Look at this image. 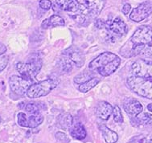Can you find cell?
<instances>
[{
    "instance_id": "cell-1",
    "label": "cell",
    "mask_w": 152,
    "mask_h": 143,
    "mask_svg": "<svg viewBox=\"0 0 152 143\" xmlns=\"http://www.w3.org/2000/svg\"><path fill=\"white\" fill-rule=\"evenodd\" d=\"M126 85L133 93L142 97L152 100V78L144 79L132 76L127 79Z\"/></svg>"
},
{
    "instance_id": "cell-2",
    "label": "cell",
    "mask_w": 152,
    "mask_h": 143,
    "mask_svg": "<svg viewBox=\"0 0 152 143\" xmlns=\"http://www.w3.org/2000/svg\"><path fill=\"white\" fill-rule=\"evenodd\" d=\"M59 80L55 78H48L46 80H42L40 82L32 84L28 88L27 92V96L31 99L39 98L44 96L51 93L55 88L57 87Z\"/></svg>"
},
{
    "instance_id": "cell-3",
    "label": "cell",
    "mask_w": 152,
    "mask_h": 143,
    "mask_svg": "<svg viewBox=\"0 0 152 143\" xmlns=\"http://www.w3.org/2000/svg\"><path fill=\"white\" fill-rule=\"evenodd\" d=\"M65 11L75 19V21L82 25L88 24V19L93 18L86 3H80L78 0H73Z\"/></svg>"
},
{
    "instance_id": "cell-4",
    "label": "cell",
    "mask_w": 152,
    "mask_h": 143,
    "mask_svg": "<svg viewBox=\"0 0 152 143\" xmlns=\"http://www.w3.org/2000/svg\"><path fill=\"white\" fill-rule=\"evenodd\" d=\"M42 68V61L39 57H34L27 63L19 62L16 64V70L21 77L32 80L39 73Z\"/></svg>"
},
{
    "instance_id": "cell-5",
    "label": "cell",
    "mask_w": 152,
    "mask_h": 143,
    "mask_svg": "<svg viewBox=\"0 0 152 143\" xmlns=\"http://www.w3.org/2000/svg\"><path fill=\"white\" fill-rule=\"evenodd\" d=\"M152 41V28L148 25L140 26L130 38L132 46L148 44Z\"/></svg>"
},
{
    "instance_id": "cell-6",
    "label": "cell",
    "mask_w": 152,
    "mask_h": 143,
    "mask_svg": "<svg viewBox=\"0 0 152 143\" xmlns=\"http://www.w3.org/2000/svg\"><path fill=\"white\" fill-rule=\"evenodd\" d=\"M133 76L144 79L152 78V61L139 59L131 66Z\"/></svg>"
},
{
    "instance_id": "cell-7",
    "label": "cell",
    "mask_w": 152,
    "mask_h": 143,
    "mask_svg": "<svg viewBox=\"0 0 152 143\" xmlns=\"http://www.w3.org/2000/svg\"><path fill=\"white\" fill-rule=\"evenodd\" d=\"M9 85L11 91L14 93L19 96H23L27 93L28 88L32 85V80L14 75L9 78Z\"/></svg>"
},
{
    "instance_id": "cell-8",
    "label": "cell",
    "mask_w": 152,
    "mask_h": 143,
    "mask_svg": "<svg viewBox=\"0 0 152 143\" xmlns=\"http://www.w3.org/2000/svg\"><path fill=\"white\" fill-rule=\"evenodd\" d=\"M105 28L111 36L122 37L128 32L127 25L120 18H115L113 20H108L105 23Z\"/></svg>"
},
{
    "instance_id": "cell-9",
    "label": "cell",
    "mask_w": 152,
    "mask_h": 143,
    "mask_svg": "<svg viewBox=\"0 0 152 143\" xmlns=\"http://www.w3.org/2000/svg\"><path fill=\"white\" fill-rule=\"evenodd\" d=\"M152 14V2L145 1L133 9L130 14V19L136 23H140Z\"/></svg>"
},
{
    "instance_id": "cell-10",
    "label": "cell",
    "mask_w": 152,
    "mask_h": 143,
    "mask_svg": "<svg viewBox=\"0 0 152 143\" xmlns=\"http://www.w3.org/2000/svg\"><path fill=\"white\" fill-rule=\"evenodd\" d=\"M117 57H118V55L116 54L110 53V52H105V53L100 54L98 56L94 59L88 64V68L92 71L97 70L102 67L107 65L109 63H110L111 61H114Z\"/></svg>"
},
{
    "instance_id": "cell-11",
    "label": "cell",
    "mask_w": 152,
    "mask_h": 143,
    "mask_svg": "<svg viewBox=\"0 0 152 143\" xmlns=\"http://www.w3.org/2000/svg\"><path fill=\"white\" fill-rule=\"evenodd\" d=\"M123 109L126 113L132 117H136L142 112L143 107L140 102L135 99L129 98L126 99L123 103Z\"/></svg>"
},
{
    "instance_id": "cell-12",
    "label": "cell",
    "mask_w": 152,
    "mask_h": 143,
    "mask_svg": "<svg viewBox=\"0 0 152 143\" xmlns=\"http://www.w3.org/2000/svg\"><path fill=\"white\" fill-rule=\"evenodd\" d=\"M113 109L112 105L106 101H100L97 105L96 109V113L97 116L103 121H107L111 114L113 113Z\"/></svg>"
},
{
    "instance_id": "cell-13",
    "label": "cell",
    "mask_w": 152,
    "mask_h": 143,
    "mask_svg": "<svg viewBox=\"0 0 152 143\" xmlns=\"http://www.w3.org/2000/svg\"><path fill=\"white\" fill-rule=\"evenodd\" d=\"M106 0H86V3L88 7L92 17H97L104 8Z\"/></svg>"
},
{
    "instance_id": "cell-14",
    "label": "cell",
    "mask_w": 152,
    "mask_h": 143,
    "mask_svg": "<svg viewBox=\"0 0 152 143\" xmlns=\"http://www.w3.org/2000/svg\"><path fill=\"white\" fill-rule=\"evenodd\" d=\"M68 52L69 53H67V56L72 63L76 64V66L78 68H81L83 66L85 63V56L80 50L74 47H70Z\"/></svg>"
},
{
    "instance_id": "cell-15",
    "label": "cell",
    "mask_w": 152,
    "mask_h": 143,
    "mask_svg": "<svg viewBox=\"0 0 152 143\" xmlns=\"http://www.w3.org/2000/svg\"><path fill=\"white\" fill-rule=\"evenodd\" d=\"M120 63H121V59L118 56L114 61H111L107 65L97 69V72L102 77H109L110 75L113 74V72L118 69Z\"/></svg>"
},
{
    "instance_id": "cell-16",
    "label": "cell",
    "mask_w": 152,
    "mask_h": 143,
    "mask_svg": "<svg viewBox=\"0 0 152 143\" xmlns=\"http://www.w3.org/2000/svg\"><path fill=\"white\" fill-rule=\"evenodd\" d=\"M70 134L72 138L77 140H84L86 138V130L80 122H73L72 127L70 128Z\"/></svg>"
},
{
    "instance_id": "cell-17",
    "label": "cell",
    "mask_w": 152,
    "mask_h": 143,
    "mask_svg": "<svg viewBox=\"0 0 152 143\" xmlns=\"http://www.w3.org/2000/svg\"><path fill=\"white\" fill-rule=\"evenodd\" d=\"M65 23H64V19L58 15H53L52 16H50L48 19H46L45 20L43 21L41 24V27L44 29L45 28H48L50 27H62L64 26Z\"/></svg>"
},
{
    "instance_id": "cell-18",
    "label": "cell",
    "mask_w": 152,
    "mask_h": 143,
    "mask_svg": "<svg viewBox=\"0 0 152 143\" xmlns=\"http://www.w3.org/2000/svg\"><path fill=\"white\" fill-rule=\"evenodd\" d=\"M73 124V118L71 114L63 113L57 117V125L63 129H70Z\"/></svg>"
},
{
    "instance_id": "cell-19",
    "label": "cell",
    "mask_w": 152,
    "mask_h": 143,
    "mask_svg": "<svg viewBox=\"0 0 152 143\" xmlns=\"http://www.w3.org/2000/svg\"><path fill=\"white\" fill-rule=\"evenodd\" d=\"M100 129L102 133L103 138L105 139V142L106 143H115L118 142V136L116 132L113 131L112 129H110V128L105 125H102L100 126Z\"/></svg>"
},
{
    "instance_id": "cell-20",
    "label": "cell",
    "mask_w": 152,
    "mask_h": 143,
    "mask_svg": "<svg viewBox=\"0 0 152 143\" xmlns=\"http://www.w3.org/2000/svg\"><path fill=\"white\" fill-rule=\"evenodd\" d=\"M28 117V128H36L41 125L44 121V117L41 113L29 114Z\"/></svg>"
},
{
    "instance_id": "cell-21",
    "label": "cell",
    "mask_w": 152,
    "mask_h": 143,
    "mask_svg": "<svg viewBox=\"0 0 152 143\" xmlns=\"http://www.w3.org/2000/svg\"><path fill=\"white\" fill-rule=\"evenodd\" d=\"M100 79L98 77H92L90 80H87L86 82L80 85L78 87V89L81 93H87L89 90H91L92 88H94L97 85H98Z\"/></svg>"
},
{
    "instance_id": "cell-22",
    "label": "cell",
    "mask_w": 152,
    "mask_h": 143,
    "mask_svg": "<svg viewBox=\"0 0 152 143\" xmlns=\"http://www.w3.org/2000/svg\"><path fill=\"white\" fill-rule=\"evenodd\" d=\"M133 120L135 121L137 125H148L152 123V114L148 113H142L134 117Z\"/></svg>"
},
{
    "instance_id": "cell-23",
    "label": "cell",
    "mask_w": 152,
    "mask_h": 143,
    "mask_svg": "<svg viewBox=\"0 0 152 143\" xmlns=\"http://www.w3.org/2000/svg\"><path fill=\"white\" fill-rule=\"evenodd\" d=\"M90 79H91V73L88 72H82V73L77 75V77H75L74 82L79 84V85H81V84L86 82L87 80H90Z\"/></svg>"
},
{
    "instance_id": "cell-24",
    "label": "cell",
    "mask_w": 152,
    "mask_h": 143,
    "mask_svg": "<svg viewBox=\"0 0 152 143\" xmlns=\"http://www.w3.org/2000/svg\"><path fill=\"white\" fill-rule=\"evenodd\" d=\"M113 120L117 123H122L123 122V117H122V110L118 106L115 105L113 109Z\"/></svg>"
},
{
    "instance_id": "cell-25",
    "label": "cell",
    "mask_w": 152,
    "mask_h": 143,
    "mask_svg": "<svg viewBox=\"0 0 152 143\" xmlns=\"http://www.w3.org/2000/svg\"><path fill=\"white\" fill-rule=\"evenodd\" d=\"M61 67L62 71L64 72H69L72 69V61L69 60L67 55H64V58H62L61 60Z\"/></svg>"
},
{
    "instance_id": "cell-26",
    "label": "cell",
    "mask_w": 152,
    "mask_h": 143,
    "mask_svg": "<svg viewBox=\"0 0 152 143\" xmlns=\"http://www.w3.org/2000/svg\"><path fill=\"white\" fill-rule=\"evenodd\" d=\"M25 109L28 114H37L40 113L39 106L36 105V103H32V102L28 103V105L25 106Z\"/></svg>"
},
{
    "instance_id": "cell-27",
    "label": "cell",
    "mask_w": 152,
    "mask_h": 143,
    "mask_svg": "<svg viewBox=\"0 0 152 143\" xmlns=\"http://www.w3.org/2000/svg\"><path fill=\"white\" fill-rule=\"evenodd\" d=\"M17 122L22 127L28 128V117L27 114L23 112H20L17 114Z\"/></svg>"
},
{
    "instance_id": "cell-28",
    "label": "cell",
    "mask_w": 152,
    "mask_h": 143,
    "mask_svg": "<svg viewBox=\"0 0 152 143\" xmlns=\"http://www.w3.org/2000/svg\"><path fill=\"white\" fill-rule=\"evenodd\" d=\"M73 0H56V3L58 6V7L61 10H66L68 6L72 3Z\"/></svg>"
},
{
    "instance_id": "cell-29",
    "label": "cell",
    "mask_w": 152,
    "mask_h": 143,
    "mask_svg": "<svg viewBox=\"0 0 152 143\" xmlns=\"http://www.w3.org/2000/svg\"><path fill=\"white\" fill-rule=\"evenodd\" d=\"M9 62L8 56L6 55H0V72L3 71L7 66Z\"/></svg>"
},
{
    "instance_id": "cell-30",
    "label": "cell",
    "mask_w": 152,
    "mask_h": 143,
    "mask_svg": "<svg viewBox=\"0 0 152 143\" xmlns=\"http://www.w3.org/2000/svg\"><path fill=\"white\" fill-rule=\"evenodd\" d=\"M39 7L43 10H49L53 6V3L50 0H39Z\"/></svg>"
},
{
    "instance_id": "cell-31",
    "label": "cell",
    "mask_w": 152,
    "mask_h": 143,
    "mask_svg": "<svg viewBox=\"0 0 152 143\" xmlns=\"http://www.w3.org/2000/svg\"><path fill=\"white\" fill-rule=\"evenodd\" d=\"M56 138L58 141L61 142H65L68 143L69 142V138L64 133L62 132H57L56 134Z\"/></svg>"
},
{
    "instance_id": "cell-32",
    "label": "cell",
    "mask_w": 152,
    "mask_h": 143,
    "mask_svg": "<svg viewBox=\"0 0 152 143\" xmlns=\"http://www.w3.org/2000/svg\"><path fill=\"white\" fill-rule=\"evenodd\" d=\"M122 11V13H123L125 15L130 14V11H131V6H130L129 3H126V4H124V6H123Z\"/></svg>"
},
{
    "instance_id": "cell-33",
    "label": "cell",
    "mask_w": 152,
    "mask_h": 143,
    "mask_svg": "<svg viewBox=\"0 0 152 143\" xmlns=\"http://www.w3.org/2000/svg\"><path fill=\"white\" fill-rule=\"evenodd\" d=\"M130 143H149V141L146 138H138Z\"/></svg>"
},
{
    "instance_id": "cell-34",
    "label": "cell",
    "mask_w": 152,
    "mask_h": 143,
    "mask_svg": "<svg viewBox=\"0 0 152 143\" xmlns=\"http://www.w3.org/2000/svg\"><path fill=\"white\" fill-rule=\"evenodd\" d=\"M95 25L97 28H105V23H103L101 19H97L95 21Z\"/></svg>"
},
{
    "instance_id": "cell-35",
    "label": "cell",
    "mask_w": 152,
    "mask_h": 143,
    "mask_svg": "<svg viewBox=\"0 0 152 143\" xmlns=\"http://www.w3.org/2000/svg\"><path fill=\"white\" fill-rule=\"evenodd\" d=\"M6 52H7V47H6V46L4 44L0 43V55H3Z\"/></svg>"
},
{
    "instance_id": "cell-36",
    "label": "cell",
    "mask_w": 152,
    "mask_h": 143,
    "mask_svg": "<svg viewBox=\"0 0 152 143\" xmlns=\"http://www.w3.org/2000/svg\"><path fill=\"white\" fill-rule=\"evenodd\" d=\"M147 109L149 110L150 112H151L152 113V103L149 104V105H147Z\"/></svg>"
},
{
    "instance_id": "cell-37",
    "label": "cell",
    "mask_w": 152,
    "mask_h": 143,
    "mask_svg": "<svg viewBox=\"0 0 152 143\" xmlns=\"http://www.w3.org/2000/svg\"><path fill=\"white\" fill-rule=\"evenodd\" d=\"M148 141H149V143H152V137L151 138H150V139Z\"/></svg>"
},
{
    "instance_id": "cell-38",
    "label": "cell",
    "mask_w": 152,
    "mask_h": 143,
    "mask_svg": "<svg viewBox=\"0 0 152 143\" xmlns=\"http://www.w3.org/2000/svg\"><path fill=\"white\" fill-rule=\"evenodd\" d=\"M0 123H1V117H0Z\"/></svg>"
}]
</instances>
